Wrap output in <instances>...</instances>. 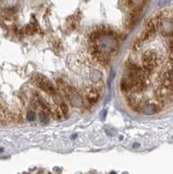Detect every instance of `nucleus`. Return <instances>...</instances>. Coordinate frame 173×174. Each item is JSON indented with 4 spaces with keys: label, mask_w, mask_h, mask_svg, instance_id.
Here are the masks:
<instances>
[{
    "label": "nucleus",
    "mask_w": 173,
    "mask_h": 174,
    "mask_svg": "<svg viewBox=\"0 0 173 174\" xmlns=\"http://www.w3.org/2000/svg\"><path fill=\"white\" fill-rule=\"evenodd\" d=\"M162 58L159 54L152 50L147 51L143 54L142 57V65L145 72L150 76L152 71H154L159 64H161Z\"/></svg>",
    "instance_id": "1"
},
{
    "label": "nucleus",
    "mask_w": 173,
    "mask_h": 174,
    "mask_svg": "<svg viewBox=\"0 0 173 174\" xmlns=\"http://www.w3.org/2000/svg\"><path fill=\"white\" fill-rule=\"evenodd\" d=\"M33 82L36 84V85L44 92L49 93V94H55V89L52 85V84L44 77L42 76H36L33 77Z\"/></svg>",
    "instance_id": "2"
},
{
    "label": "nucleus",
    "mask_w": 173,
    "mask_h": 174,
    "mask_svg": "<svg viewBox=\"0 0 173 174\" xmlns=\"http://www.w3.org/2000/svg\"><path fill=\"white\" fill-rule=\"evenodd\" d=\"M100 91V88H92L89 90V92H87V93H86V100L88 101L90 105H94L98 102L101 94Z\"/></svg>",
    "instance_id": "3"
},
{
    "label": "nucleus",
    "mask_w": 173,
    "mask_h": 174,
    "mask_svg": "<svg viewBox=\"0 0 173 174\" xmlns=\"http://www.w3.org/2000/svg\"><path fill=\"white\" fill-rule=\"evenodd\" d=\"M58 106H59V108H60V111H61L62 114L65 116V115L68 113V107H67V105H66L64 102H61V103H59Z\"/></svg>",
    "instance_id": "4"
},
{
    "label": "nucleus",
    "mask_w": 173,
    "mask_h": 174,
    "mask_svg": "<svg viewBox=\"0 0 173 174\" xmlns=\"http://www.w3.org/2000/svg\"><path fill=\"white\" fill-rule=\"evenodd\" d=\"M143 43H144V42H143L140 38H137V39L136 40V42L134 43V45H133V49H134V50H138V49L141 47V45H142Z\"/></svg>",
    "instance_id": "5"
},
{
    "label": "nucleus",
    "mask_w": 173,
    "mask_h": 174,
    "mask_svg": "<svg viewBox=\"0 0 173 174\" xmlns=\"http://www.w3.org/2000/svg\"><path fill=\"white\" fill-rule=\"evenodd\" d=\"M35 112H31V111H29L28 112H27V115H26V117H27V119L28 120H30V121H31V120H34L35 119Z\"/></svg>",
    "instance_id": "6"
}]
</instances>
